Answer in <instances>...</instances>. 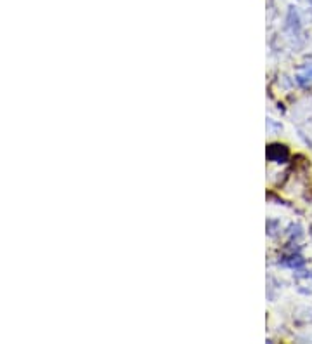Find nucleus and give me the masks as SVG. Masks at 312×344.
Masks as SVG:
<instances>
[{
  "label": "nucleus",
  "mask_w": 312,
  "mask_h": 344,
  "mask_svg": "<svg viewBox=\"0 0 312 344\" xmlns=\"http://www.w3.org/2000/svg\"><path fill=\"white\" fill-rule=\"evenodd\" d=\"M288 148L285 145H279V143H274V145L267 146V158L270 162H276V164H283V162L288 160Z\"/></svg>",
  "instance_id": "nucleus-1"
},
{
  "label": "nucleus",
  "mask_w": 312,
  "mask_h": 344,
  "mask_svg": "<svg viewBox=\"0 0 312 344\" xmlns=\"http://www.w3.org/2000/svg\"><path fill=\"white\" fill-rule=\"evenodd\" d=\"M288 26L291 28L293 33L300 30V18H298V14H297L295 9H290V12H288Z\"/></svg>",
  "instance_id": "nucleus-2"
},
{
  "label": "nucleus",
  "mask_w": 312,
  "mask_h": 344,
  "mask_svg": "<svg viewBox=\"0 0 312 344\" xmlns=\"http://www.w3.org/2000/svg\"><path fill=\"white\" fill-rule=\"evenodd\" d=\"M297 80H298V84H302V85H305V84H309V82H312V65L305 66V68L302 70L300 73H298V75H297Z\"/></svg>",
  "instance_id": "nucleus-3"
},
{
  "label": "nucleus",
  "mask_w": 312,
  "mask_h": 344,
  "mask_svg": "<svg viewBox=\"0 0 312 344\" xmlns=\"http://www.w3.org/2000/svg\"><path fill=\"white\" fill-rule=\"evenodd\" d=\"M283 264H285V266H290V268H300L302 264H304V259H302L300 256H291L286 261H283Z\"/></svg>",
  "instance_id": "nucleus-4"
}]
</instances>
